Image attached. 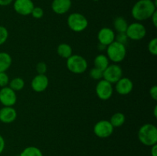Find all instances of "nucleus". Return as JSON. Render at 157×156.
<instances>
[{
	"label": "nucleus",
	"mask_w": 157,
	"mask_h": 156,
	"mask_svg": "<svg viewBox=\"0 0 157 156\" xmlns=\"http://www.w3.org/2000/svg\"><path fill=\"white\" fill-rule=\"evenodd\" d=\"M156 0H139L132 8V16L139 22L150 19L156 11Z\"/></svg>",
	"instance_id": "obj_1"
},
{
	"label": "nucleus",
	"mask_w": 157,
	"mask_h": 156,
	"mask_svg": "<svg viewBox=\"0 0 157 156\" xmlns=\"http://www.w3.org/2000/svg\"><path fill=\"white\" fill-rule=\"evenodd\" d=\"M138 139L146 146H153L157 143V128L151 123H146L138 131Z\"/></svg>",
	"instance_id": "obj_2"
},
{
	"label": "nucleus",
	"mask_w": 157,
	"mask_h": 156,
	"mask_svg": "<svg viewBox=\"0 0 157 156\" xmlns=\"http://www.w3.org/2000/svg\"><path fill=\"white\" fill-rule=\"evenodd\" d=\"M107 56L109 61L114 64L121 63L125 59L127 56V47L126 45L114 41L107 46Z\"/></svg>",
	"instance_id": "obj_3"
},
{
	"label": "nucleus",
	"mask_w": 157,
	"mask_h": 156,
	"mask_svg": "<svg viewBox=\"0 0 157 156\" xmlns=\"http://www.w3.org/2000/svg\"><path fill=\"white\" fill-rule=\"evenodd\" d=\"M67 69L75 74H81L87 69V61L84 57L79 54H72L67 59L66 62Z\"/></svg>",
	"instance_id": "obj_4"
},
{
	"label": "nucleus",
	"mask_w": 157,
	"mask_h": 156,
	"mask_svg": "<svg viewBox=\"0 0 157 156\" xmlns=\"http://www.w3.org/2000/svg\"><path fill=\"white\" fill-rule=\"evenodd\" d=\"M67 26L69 28L75 32H82L85 30L88 26V21L87 18L83 14L78 12H73L67 19Z\"/></svg>",
	"instance_id": "obj_5"
},
{
	"label": "nucleus",
	"mask_w": 157,
	"mask_h": 156,
	"mask_svg": "<svg viewBox=\"0 0 157 156\" xmlns=\"http://www.w3.org/2000/svg\"><path fill=\"white\" fill-rule=\"evenodd\" d=\"M126 35L129 39L133 41H140L147 35V28L142 23L136 21L128 24Z\"/></svg>",
	"instance_id": "obj_6"
},
{
	"label": "nucleus",
	"mask_w": 157,
	"mask_h": 156,
	"mask_svg": "<svg viewBox=\"0 0 157 156\" xmlns=\"http://www.w3.org/2000/svg\"><path fill=\"white\" fill-rule=\"evenodd\" d=\"M121 77H123V70L117 64H109L103 72V79L112 84H116Z\"/></svg>",
	"instance_id": "obj_7"
},
{
	"label": "nucleus",
	"mask_w": 157,
	"mask_h": 156,
	"mask_svg": "<svg viewBox=\"0 0 157 156\" xmlns=\"http://www.w3.org/2000/svg\"><path fill=\"white\" fill-rule=\"evenodd\" d=\"M94 133L96 136L101 139L108 138L113 134L114 128L110 124V121L102 119L97 122L94 126Z\"/></svg>",
	"instance_id": "obj_8"
},
{
	"label": "nucleus",
	"mask_w": 157,
	"mask_h": 156,
	"mask_svg": "<svg viewBox=\"0 0 157 156\" xmlns=\"http://www.w3.org/2000/svg\"><path fill=\"white\" fill-rule=\"evenodd\" d=\"M97 96L102 100H107L112 96L113 93V84L104 79L98 81L95 88Z\"/></svg>",
	"instance_id": "obj_9"
},
{
	"label": "nucleus",
	"mask_w": 157,
	"mask_h": 156,
	"mask_svg": "<svg viewBox=\"0 0 157 156\" xmlns=\"http://www.w3.org/2000/svg\"><path fill=\"white\" fill-rule=\"evenodd\" d=\"M17 102L16 92L9 86L2 87L0 90V103L3 106H13Z\"/></svg>",
	"instance_id": "obj_10"
},
{
	"label": "nucleus",
	"mask_w": 157,
	"mask_h": 156,
	"mask_svg": "<svg viewBox=\"0 0 157 156\" xmlns=\"http://www.w3.org/2000/svg\"><path fill=\"white\" fill-rule=\"evenodd\" d=\"M35 5L32 0H15L13 1V9L17 14L23 16L31 15Z\"/></svg>",
	"instance_id": "obj_11"
},
{
	"label": "nucleus",
	"mask_w": 157,
	"mask_h": 156,
	"mask_svg": "<svg viewBox=\"0 0 157 156\" xmlns=\"http://www.w3.org/2000/svg\"><path fill=\"white\" fill-rule=\"evenodd\" d=\"M49 85V80L45 74H37L31 82L32 90L36 93H41L47 90Z\"/></svg>",
	"instance_id": "obj_12"
},
{
	"label": "nucleus",
	"mask_w": 157,
	"mask_h": 156,
	"mask_svg": "<svg viewBox=\"0 0 157 156\" xmlns=\"http://www.w3.org/2000/svg\"><path fill=\"white\" fill-rule=\"evenodd\" d=\"M115 36H116V34L113 29L104 27L100 29L98 32V39L99 44L104 46H108L115 41Z\"/></svg>",
	"instance_id": "obj_13"
},
{
	"label": "nucleus",
	"mask_w": 157,
	"mask_h": 156,
	"mask_svg": "<svg viewBox=\"0 0 157 156\" xmlns=\"http://www.w3.org/2000/svg\"><path fill=\"white\" fill-rule=\"evenodd\" d=\"M133 89V83L130 78L121 77L115 84V90L120 95H128Z\"/></svg>",
	"instance_id": "obj_14"
},
{
	"label": "nucleus",
	"mask_w": 157,
	"mask_h": 156,
	"mask_svg": "<svg viewBox=\"0 0 157 156\" xmlns=\"http://www.w3.org/2000/svg\"><path fill=\"white\" fill-rule=\"evenodd\" d=\"M17 118V111L13 106H3L0 109V122L10 124Z\"/></svg>",
	"instance_id": "obj_15"
},
{
	"label": "nucleus",
	"mask_w": 157,
	"mask_h": 156,
	"mask_svg": "<svg viewBox=\"0 0 157 156\" xmlns=\"http://www.w3.org/2000/svg\"><path fill=\"white\" fill-rule=\"evenodd\" d=\"M71 0H53L52 9L57 15H64L71 8Z\"/></svg>",
	"instance_id": "obj_16"
},
{
	"label": "nucleus",
	"mask_w": 157,
	"mask_h": 156,
	"mask_svg": "<svg viewBox=\"0 0 157 156\" xmlns=\"http://www.w3.org/2000/svg\"><path fill=\"white\" fill-rule=\"evenodd\" d=\"M12 58L9 53L0 52V72H6L12 66Z\"/></svg>",
	"instance_id": "obj_17"
},
{
	"label": "nucleus",
	"mask_w": 157,
	"mask_h": 156,
	"mask_svg": "<svg viewBox=\"0 0 157 156\" xmlns=\"http://www.w3.org/2000/svg\"><path fill=\"white\" fill-rule=\"evenodd\" d=\"M57 54L61 58L67 60L73 54V50L70 44L66 43H61L57 47Z\"/></svg>",
	"instance_id": "obj_18"
},
{
	"label": "nucleus",
	"mask_w": 157,
	"mask_h": 156,
	"mask_svg": "<svg viewBox=\"0 0 157 156\" xmlns=\"http://www.w3.org/2000/svg\"><path fill=\"white\" fill-rule=\"evenodd\" d=\"M109 64H110V61H109L107 55L103 54H98V56L95 57L94 60V67H97L103 71L108 67Z\"/></svg>",
	"instance_id": "obj_19"
},
{
	"label": "nucleus",
	"mask_w": 157,
	"mask_h": 156,
	"mask_svg": "<svg viewBox=\"0 0 157 156\" xmlns=\"http://www.w3.org/2000/svg\"><path fill=\"white\" fill-rule=\"evenodd\" d=\"M128 22L122 16H118L113 20V28L117 33H126Z\"/></svg>",
	"instance_id": "obj_20"
},
{
	"label": "nucleus",
	"mask_w": 157,
	"mask_h": 156,
	"mask_svg": "<svg viewBox=\"0 0 157 156\" xmlns=\"http://www.w3.org/2000/svg\"><path fill=\"white\" fill-rule=\"evenodd\" d=\"M126 121V116L123 113L118 112L115 113L114 114L112 115L110 117V122L113 128H118V127L122 126Z\"/></svg>",
	"instance_id": "obj_21"
},
{
	"label": "nucleus",
	"mask_w": 157,
	"mask_h": 156,
	"mask_svg": "<svg viewBox=\"0 0 157 156\" xmlns=\"http://www.w3.org/2000/svg\"><path fill=\"white\" fill-rule=\"evenodd\" d=\"M25 85V80L21 77H19V76L11 80L9 84V87L15 92L21 91V90H23Z\"/></svg>",
	"instance_id": "obj_22"
},
{
	"label": "nucleus",
	"mask_w": 157,
	"mask_h": 156,
	"mask_svg": "<svg viewBox=\"0 0 157 156\" xmlns=\"http://www.w3.org/2000/svg\"><path fill=\"white\" fill-rule=\"evenodd\" d=\"M20 156H43L42 151L40 148L35 146H29L22 150Z\"/></svg>",
	"instance_id": "obj_23"
},
{
	"label": "nucleus",
	"mask_w": 157,
	"mask_h": 156,
	"mask_svg": "<svg viewBox=\"0 0 157 156\" xmlns=\"http://www.w3.org/2000/svg\"><path fill=\"white\" fill-rule=\"evenodd\" d=\"M103 70H100V69L97 68V67H94L93 68L90 69V76L94 80H101L103 79Z\"/></svg>",
	"instance_id": "obj_24"
},
{
	"label": "nucleus",
	"mask_w": 157,
	"mask_h": 156,
	"mask_svg": "<svg viewBox=\"0 0 157 156\" xmlns=\"http://www.w3.org/2000/svg\"><path fill=\"white\" fill-rule=\"evenodd\" d=\"M9 38V31L5 26L0 25V45L6 42Z\"/></svg>",
	"instance_id": "obj_25"
},
{
	"label": "nucleus",
	"mask_w": 157,
	"mask_h": 156,
	"mask_svg": "<svg viewBox=\"0 0 157 156\" xmlns=\"http://www.w3.org/2000/svg\"><path fill=\"white\" fill-rule=\"evenodd\" d=\"M148 50L152 55L156 56L157 55V38H154L150 41L148 43Z\"/></svg>",
	"instance_id": "obj_26"
},
{
	"label": "nucleus",
	"mask_w": 157,
	"mask_h": 156,
	"mask_svg": "<svg viewBox=\"0 0 157 156\" xmlns=\"http://www.w3.org/2000/svg\"><path fill=\"white\" fill-rule=\"evenodd\" d=\"M31 15H32V16L34 18L40 19V18H41L43 16H44V10H43L41 7L35 6L34 9H32Z\"/></svg>",
	"instance_id": "obj_27"
},
{
	"label": "nucleus",
	"mask_w": 157,
	"mask_h": 156,
	"mask_svg": "<svg viewBox=\"0 0 157 156\" xmlns=\"http://www.w3.org/2000/svg\"><path fill=\"white\" fill-rule=\"evenodd\" d=\"M9 75L6 72H0V87H5L9 86Z\"/></svg>",
	"instance_id": "obj_28"
},
{
	"label": "nucleus",
	"mask_w": 157,
	"mask_h": 156,
	"mask_svg": "<svg viewBox=\"0 0 157 156\" xmlns=\"http://www.w3.org/2000/svg\"><path fill=\"white\" fill-rule=\"evenodd\" d=\"M48 70L47 64L44 62H38L36 65V71L38 74H45Z\"/></svg>",
	"instance_id": "obj_29"
},
{
	"label": "nucleus",
	"mask_w": 157,
	"mask_h": 156,
	"mask_svg": "<svg viewBox=\"0 0 157 156\" xmlns=\"http://www.w3.org/2000/svg\"><path fill=\"white\" fill-rule=\"evenodd\" d=\"M128 39L129 38L127 35H126V33H118L115 36V41L119 43H121V44H124V45H126Z\"/></svg>",
	"instance_id": "obj_30"
},
{
	"label": "nucleus",
	"mask_w": 157,
	"mask_h": 156,
	"mask_svg": "<svg viewBox=\"0 0 157 156\" xmlns=\"http://www.w3.org/2000/svg\"><path fill=\"white\" fill-rule=\"evenodd\" d=\"M150 96H151L152 99H153V100L156 101L157 100V87L156 85L153 86V87H151V88L150 89Z\"/></svg>",
	"instance_id": "obj_31"
},
{
	"label": "nucleus",
	"mask_w": 157,
	"mask_h": 156,
	"mask_svg": "<svg viewBox=\"0 0 157 156\" xmlns=\"http://www.w3.org/2000/svg\"><path fill=\"white\" fill-rule=\"evenodd\" d=\"M5 148H6V141L3 136L0 135V154L4 151Z\"/></svg>",
	"instance_id": "obj_32"
},
{
	"label": "nucleus",
	"mask_w": 157,
	"mask_h": 156,
	"mask_svg": "<svg viewBox=\"0 0 157 156\" xmlns=\"http://www.w3.org/2000/svg\"><path fill=\"white\" fill-rule=\"evenodd\" d=\"M150 18H151V21L152 22H153V25H154L155 27H157V11H156V12L153 14V15H152Z\"/></svg>",
	"instance_id": "obj_33"
},
{
	"label": "nucleus",
	"mask_w": 157,
	"mask_h": 156,
	"mask_svg": "<svg viewBox=\"0 0 157 156\" xmlns=\"http://www.w3.org/2000/svg\"><path fill=\"white\" fill-rule=\"evenodd\" d=\"M14 0H0V6H8L13 2Z\"/></svg>",
	"instance_id": "obj_34"
},
{
	"label": "nucleus",
	"mask_w": 157,
	"mask_h": 156,
	"mask_svg": "<svg viewBox=\"0 0 157 156\" xmlns=\"http://www.w3.org/2000/svg\"><path fill=\"white\" fill-rule=\"evenodd\" d=\"M150 153H151V156H157V145H153V146H151V151H150Z\"/></svg>",
	"instance_id": "obj_35"
},
{
	"label": "nucleus",
	"mask_w": 157,
	"mask_h": 156,
	"mask_svg": "<svg viewBox=\"0 0 157 156\" xmlns=\"http://www.w3.org/2000/svg\"><path fill=\"white\" fill-rule=\"evenodd\" d=\"M153 116L155 118L157 117V106L156 105L154 106V110H153Z\"/></svg>",
	"instance_id": "obj_36"
},
{
	"label": "nucleus",
	"mask_w": 157,
	"mask_h": 156,
	"mask_svg": "<svg viewBox=\"0 0 157 156\" xmlns=\"http://www.w3.org/2000/svg\"><path fill=\"white\" fill-rule=\"evenodd\" d=\"M93 1H94V2H98V1H99V0H93Z\"/></svg>",
	"instance_id": "obj_37"
},
{
	"label": "nucleus",
	"mask_w": 157,
	"mask_h": 156,
	"mask_svg": "<svg viewBox=\"0 0 157 156\" xmlns=\"http://www.w3.org/2000/svg\"><path fill=\"white\" fill-rule=\"evenodd\" d=\"M18 156H20V155H18Z\"/></svg>",
	"instance_id": "obj_38"
}]
</instances>
